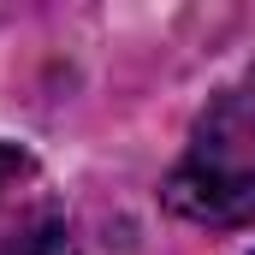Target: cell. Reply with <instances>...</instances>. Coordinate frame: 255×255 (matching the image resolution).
I'll list each match as a JSON object with an SVG mask.
<instances>
[{"label": "cell", "mask_w": 255, "mask_h": 255, "mask_svg": "<svg viewBox=\"0 0 255 255\" xmlns=\"http://www.w3.org/2000/svg\"><path fill=\"white\" fill-rule=\"evenodd\" d=\"M160 202L190 226H255V83L220 89L202 107Z\"/></svg>", "instance_id": "obj_1"}, {"label": "cell", "mask_w": 255, "mask_h": 255, "mask_svg": "<svg viewBox=\"0 0 255 255\" xmlns=\"http://www.w3.org/2000/svg\"><path fill=\"white\" fill-rule=\"evenodd\" d=\"M18 172H24V154H18V148H6V142H0V196H6V184H12V178H18Z\"/></svg>", "instance_id": "obj_2"}]
</instances>
